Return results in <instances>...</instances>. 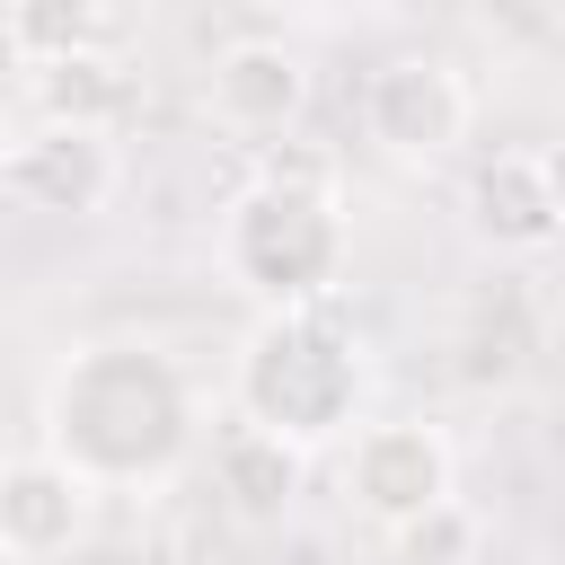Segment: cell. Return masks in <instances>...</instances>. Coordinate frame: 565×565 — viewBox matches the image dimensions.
Instances as JSON below:
<instances>
[{
    "label": "cell",
    "instance_id": "5bb4252c",
    "mask_svg": "<svg viewBox=\"0 0 565 565\" xmlns=\"http://www.w3.org/2000/svg\"><path fill=\"white\" fill-rule=\"evenodd\" d=\"M539 168H547V194H556V212H565V141H547V150H539Z\"/></svg>",
    "mask_w": 565,
    "mask_h": 565
},
{
    "label": "cell",
    "instance_id": "52a82bcc",
    "mask_svg": "<svg viewBox=\"0 0 565 565\" xmlns=\"http://www.w3.org/2000/svg\"><path fill=\"white\" fill-rule=\"evenodd\" d=\"M88 512H97V486H88L71 459L26 450V459L0 468V547L53 565V556H71V547L88 539Z\"/></svg>",
    "mask_w": 565,
    "mask_h": 565
},
{
    "label": "cell",
    "instance_id": "5b68a950",
    "mask_svg": "<svg viewBox=\"0 0 565 565\" xmlns=\"http://www.w3.org/2000/svg\"><path fill=\"white\" fill-rule=\"evenodd\" d=\"M441 494H459V459H450V433H441V424H424V415H380V424L353 433V450H344V503H353L362 521L397 530L406 512H424V503H441Z\"/></svg>",
    "mask_w": 565,
    "mask_h": 565
},
{
    "label": "cell",
    "instance_id": "2e32d148",
    "mask_svg": "<svg viewBox=\"0 0 565 565\" xmlns=\"http://www.w3.org/2000/svg\"><path fill=\"white\" fill-rule=\"evenodd\" d=\"M0 565H35V556H18V547H0Z\"/></svg>",
    "mask_w": 565,
    "mask_h": 565
},
{
    "label": "cell",
    "instance_id": "30bf717a",
    "mask_svg": "<svg viewBox=\"0 0 565 565\" xmlns=\"http://www.w3.org/2000/svg\"><path fill=\"white\" fill-rule=\"evenodd\" d=\"M300 468H309V450L300 441H282V433H265V424H230L221 441H212V486L230 494V512L238 521H282L291 503H300Z\"/></svg>",
    "mask_w": 565,
    "mask_h": 565
},
{
    "label": "cell",
    "instance_id": "9a60e30c",
    "mask_svg": "<svg viewBox=\"0 0 565 565\" xmlns=\"http://www.w3.org/2000/svg\"><path fill=\"white\" fill-rule=\"evenodd\" d=\"M9 150H18V124L0 115V185H9Z\"/></svg>",
    "mask_w": 565,
    "mask_h": 565
},
{
    "label": "cell",
    "instance_id": "7a4b0ae2",
    "mask_svg": "<svg viewBox=\"0 0 565 565\" xmlns=\"http://www.w3.org/2000/svg\"><path fill=\"white\" fill-rule=\"evenodd\" d=\"M362 388H371V362L362 344L335 327L327 300L309 309H265L256 335L238 344V415L282 433V441H335L362 424Z\"/></svg>",
    "mask_w": 565,
    "mask_h": 565
},
{
    "label": "cell",
    "instance_id": "e0dca14e",
    "mask_svg": "<svg viewBox=\"0 0 565 565\" xmlns=\"http://www.w3.org/2000/svg\"><path fill=\"white\" fill-rule=\"evenodd\" d=\"M547 18H556V26H565V0H547Z\"/></svg>",
    "mask_w": 565,
    "mask_h": 565
},
{
    "label": "cell",
    "instance_id": "3957f363",
    "mask_svg": "<svg viewBox=\"0 0 565 565\" xmlns=\"http://www.w3.org/2000/svg\"><path fill=\"white\" fill-rule=\"evenodd\" d=\"M344 194L335 185H291V177H256L230 221H221V265L256 309H309L335 300L344 282Z\"/></svg>",
    "mask_w": 565,
    "mask_h": 565
},
{
    "label": "cell",
    "instance_id": "277c9868",
    "mask_svg": "<svg viewBox=\"0 0 565 565\" xmlns=\"http://www.w3.org/2000/svg\"><path fill=\"white\" fill-rule=\"evenodd\" d=\"M468 124H477V97H468V79H459L441 53H397V62H380L371 88H362V132H371L388 159H406V168L450 159V150L468 141Z\"/></svg>",
    "mask_w": 565,
    "mask_h": 565
},
{
    "label": "cell",
    "instance_id": "6da1fadb",
    "mask_svg": "<svg viewBox=\"0 0 565 565\" xmlns=\"http://www.w3.org/2000/svg\"><path fill=\"white\" fill-rule=\"evenodd\" d=\"M44 433H53V459H71L88 486H132V477L177 468L194 406H185V380L150 344H97L53 380Z\"/></svg>",
    "mask_w": 565,
    "mask_h": 565
},
{
    "label": "cell",
    "instance_id": "ba28073f",
    "mask_svg": "<svg viewBox=\"0 0 565 565\" xmlns=\"http://www.w3.org/2000/svg\"><path fill=\"white\" fill-rule=\"evenodd\" d=\"M212 115L247 141L265 132H291L309 115V62L282 44V35H238L212 53Z\"/></svg>",
    "mask_w": 565,
    "mask_h": 565
},
{
    "label": "cell",
    "instance_id": "8fae6325",
    "mask_svg": "<svg viewBox=\"0 0 565 565\" xmlns=\"http://www.w3.org/2000/svg\"><path fill=\"white\" fill-rule=\"evenodd\" d=\"M26 97H35V124H79V132H115L132 115V62L115 44H88V53H62L44 71H26Z\"/></svg>",
    "mask_w": 565,
    "mask_h": 565
},
{
    "label": "cell",
    "instance_id": "8992f818",
    "mask_svg": "<svg viewBox=\"0 0 565 565\" xmlns=\"http://www.w3.org/2000/svg\"><path fill=\"white\" fill-rule=\"evenodd\" d=\"M115 185H124L115 132L35 124V132H18V150H9V185H0V194L26 203V212H53V221H88V212L115 203Z\"/></svg>",
    "mask_w": 565,
    "mask_h": 565
},
{
    "label": "cell",
    "instance_id": "4fadbf2b",
    "mask_svg": "<svg viewBox=\"0 0 565 565\" xmlns=\"http://www.w3.org/2000/svg\"><path fill=\"white\" fill-rule=\"evenodd\" d=\"M477 547H486V521L459 494H441V503H424V512H406L388 530V556L397 565H477Z\"/></svg>",
    "mask_w": 565,
    "mask_h": 565
},
{
    "label": "cell",
    "instance_id": "7c38bea8",
    "mask_svg": "<svg viewBox=\"0 0 565 565\" xmlns=\"http://www.w3.org/2000/svg\"><path fill=\"white\" fill-rule=\"evenodd\" d=\"M0 35L26 71L62 62V53H88V44H115L106 35V0H0Z\"/></svg>",
    "mask_w": 565,
    "mask_h": 565
},
{
    "label": "cell",
    "instance_id": "9c48e42d",
    "mask_svg": "<svg viewBox=\"0 0 565 565\" xmlns=\"http://www.w3.org/2000/svg\"><path fill=\"white\" fill-rule=\"evenodd\" d=\"M468 230H477L486 247H503V256H539V247L565 238V212H556V194H547L539 150H494V159H477V177H468Z\"/></svg>",
    "mask_w": 565,
    "mask_h": 565
}]
</instances>
